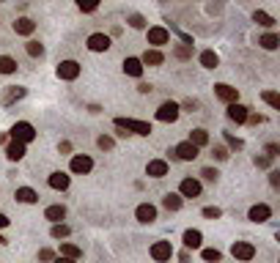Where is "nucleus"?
Returning <instances> with one entry per match:
<instances>
[{
  "instance_id": "14",
  "label": "nucleus",
  "mask_w": 280,
  "mask_h": 263,
  "mask_svg": "<svg viewBox=\"0 0 280 263\" xmlns=\"http://www.w3.org/2000/svg\"><path fill=\"white\" fill-rule=\"evenodd\" d=\"M247 107L244 104H239V102H233V104H228V118L231 121H236V124H244L247 121Z\"/></svg>"
},
{
  "instance_id": "11",
  "label": "nucleus",
  "mask_w": 280,
  "mask_h": 263,
  "mask_svg": "<svg viewBox=\"0 0 280 263\" xmlns=\"http://www.w3.org/2000/svg\"><path fill=\"white\" fill-rule=\"evenodd\" d=\"M135 217L143 222V225H149V222L157 219V208L151 206V203H140V206L135 208Z\"/></svg>"
},
{
  "instance_id": "8",
  "label": "nucleus",
  "mask_w": 280,
  "mask_h": 263,
  "mask_svg": "<svg viewBox=\"0 0 280 263\" xmlns=\"http://www.w3.org/2000/svg\"><path fill=\"white\" fill-rule=\"evenodd\" d=\"M168 42H171V33H168V28H162V25L149 28V44L162 47V44H168Z\"/></svg>"
},
{
  "instance_id": "54",
  "label": "nucleus",
  "mask_w": 280,
  "mask_h": 263,
  "mask_svg": "<svg viewBox=\"0 0 280 263\" xmlns=\"http://www.w3.org/2000/svg\"><path fill=\"white\" fill-rule=\"evenodd\" d=\"M0 3H3V0H0Z\"/></svg>"
},
{
  "instance_id": "47",
  "label": "nucleus",
  "mask_w": 280,
  "mask_h": 263,
  "mask_svg": "<svg viewBox=\"0 0 280 263\" xmlns=\"http://www.w3.org/2000/svg\"><path fill=\"white\" fill-rule=\"evenodd\" d=\"M244 124H253V126H258V124H264V115H247V121Z\"/></svg>"
},
{
  "instance_id": "29",
  "label": "nucleus",
  "mask_w": 280,
  "mask_h": 263,
  "mask_svg": "<svg viewBox=\"0 0 280 263\" xmlns=\"http://www.w3.org/2000/svg\"><path fill=\"white\" fill-rule=\"evenodd\" d=\"M80 252H83V249H80V247H74V244H69V241H63V244H61V255H63V258L77 260V258H80Z\"/></svg>"
},
{
  "instance_id": "28",
  "label": "nucleus",
  "mask_w": 280,
  "mask_h": 263,
  "mask_svg": "<svg viewBox=\"0 0 280 263\" xmlns=\"http://www.w3.org/2000/svg\"><path fill=\"white\" fill-rule=\"evenodd\" d=\"M17 72V61L9 55H0V74H14Z\"/></svg>"
},
{
  "instance_id": "19",
  "label": "nucleus",
  "mask_w": 280,
  "mask_h": 263,
  "mask_svg": "<svg viewBox=\"0 0 280 263\" xmlns=\"http://www.w3.org/2000/svg\"><path fill=\"white\" fill-rule=\"evenodd\" d=\"M162 61H165V55H162L160 50H146L143 58H140V63H143V66H160Z\"/></svg>"
},
{
  "instance_id": "24",
  "label": "nucleus",
  "mask_w": 280,
  "mask_h": 263,
  "mask_svg": "<svg viewBox=\"0 0 280 263\" xmlns=\"http://www.w3.org/2000/svg\"><path fill=\"white\" fill-rule=\"evenodd\" d=\"M50 186H52V189H69V175L66 173H52L50 175Z\"/></svg>"
},
{
  "instance_id": "49",
  "label": "nucleus",
  "mask_w": 280,
  "mask_h": 263,
  "mask_svg": "<svg viewBox=\"0 0 280 263\" xmlns=\"http://www.w3.org/2000/svg\"><path fill=\"white\" fill-rule=\"evenodd\" d=\"M269 181H272V186L277 189V186H280V173H277V170H272V173H269Z\"/></svg>"
},
{
  "instance_id": "41",
  "label": "nucleus",
  "mask_w": 280,
  "mask_h": 263,
  "mask_svg": "<svg viewBox=\"0 0 280 263\" xmlns=\"http://www.w3.org/2000/svg\"><path fill=\"white\" fill-rule=\"evenodd\" d=\"M129 25L137 28V31H143V28H146V20H143L140 14H132V17H129Z\"/></svg>"
},
{
  "instance_id": "32",
  "label": "nucleus",
  "mask_w": 280,
  "mask_h": 263,
  "mask_svg": "<svg viewBox=\"0 0 280 263\" xmlns=\"http://www.w3.org/2000/svg\"><path fill=\"white\" fill-rule=\"evenodd\" d=\"M253 20L258 22V25H264V28H272V25H275V20H272V17L266 14V11H255V14H253Z\"/></svg>"
},
{
  "instance_id": "15",
  "label": "nucleus",
  "mask_w": 280,
  "mask_h": 263,
  "mask_svg": "<svg viewBox=\"0 0 280 263\" xmlns=\"http://www.w3.org/2000/svg\"><path fill=\"white\" fill-rule=\"evenodd\" d=\"M247 217L253 219V222H266V219L272 217V208L266 206V203H258V206H253V208H250V214H247Z\"/></svg>"
},
{
  "instance_id": "13",
  "label": "nucleus",
  "mask_w": 280,
  "mask_h": 263,
  "mask_svg": "<svg viewBox=\"0 0 280 263\" xmlns=\"http://www.w3.org/2000/svg\"><path fill=\"white\" fill-rule=\"evenodd\" d=\"M179 192H182V197H198V195H201V181L184 178L182 186H179Z\"/></svg>"
},
{
  "instance_id": "39",
  "label": "nucleus",
  "mask_w": 280,
  "mask_h": 263,
  "mask_svg": "<svg viewBox=\"0 0 280 263\" xmlns=\"http://www.w3.org/2000/svg\"><path fill=\"white\" fill-rule=\"evenodd\" d=\"M223 255H220V249H203V260H209V263H217Z\"/></svg>"
},
{
  "instance_id": "33",
  "label": "nucleus",
  "mask_w": 280,
  "mask_h": 263,
  "mask_svg": "<svg viewBox=\"0 0 280 263\" xmlns=\"http://www.w3.org/2000/svg\"><path fill=\"white\" fill-rule=\"evenodd\" d=\"M69 225H63V222H55V225H52V238H66L69 236Z\"/></svg>"
},
{
  "instance_id": "42",
  "label": "nucleus",
  "mask_w": 280,
  "mask_h": 263,
  "mask_svg": "<svg viewBox=\"0 0 280 263\" xmlns=\"http://www.w3.org/2000/svg\"><path fill=\"white\" fill-rule=\"evenodd\" d=\"M225 143H228L231 145V148H242V140H239V137H233V134H228V132H225Z\"/></svg>"
},
{
  "instance_id": "43",
  "label": "nucleus",
  "mask_w": 280,
  "mask_h": 263,
  "mask_svg": "<svg viewBox=\"0 0 280 263\" xmlns=\"http://www.w3.org/2000/svg\"><path fill=\"white\" fill-rule=\"evenodd\" d=\"M214 156H217L220 162L228 159V148H223V145H214Z\"/></svg>"
},
{
  "instance_id": "37",
  "label": "nucleus",
  "mask_w": 280,
  "mask_h": 263,
  "mask_svg": "<svg viewBox=\"0 0 280 263\" xmlns=\"http://www.w3.org/2000/svg\"><path fill=\"white\" fill-rule=\"evenodd\" d=\"M203 217H206V219H220V217H223V211H220L217 206H206V208H203Z\"/></svg>"
},
{
  "instance_id": "10",
  "label": "nucleus",
  "mask_w": 280,
  "mask_h": 263,
  "mask_svg": "<svg viewBox=\"0 0 280 263\" xmlns=\"http://www.w3.org/2000/svg\"><path fill=\"white\" fill-rule=\"evenodd\" d=\"M91 170H93V159H91V156L80 154V156H74V159H72V173L85 175V173H91Z\"/></svg>"
},
{
  "instance_id": "30",
  "label": "nucleus",
  "mask_w": 280,
  "mask_h": 263,
  "mask_svg": "<svg viewBox=\"0 0 280 263\" xmlns=\"http://www.w3.org/2000/svg\"><path fill=\"white\" fill-rule=\"evenodd\" d=\"M22 96H25V88H9L6 96H3V104H11V102H17V99H22Z\"/></svg>"
},
{
  "instance_id": "26",
  "label": "nucleus",
  "mask_w": 280,
  "mask_h": 263,
  "mask_svg": "<svg viewBox=\"0 0 280 263\" xmlns=\"http://www.w3.org/2000/svg\"><path fill=\"white\" fill-rule=\"evenodd\" d=\"M217 63H220L217 52H212V50L201 52V66H203V69H217Z\"/></svg>"
},
{
  "instance_id": "25",
  "label": "nucleus",
  "mask_w": 280,
  "mask_h": 263,
  "mask_svg": "<svg viewBox=\"0 0 280 263\" xmlns=\"http://www.w3.org/2000/svg\"><path fill=\"white\" fill-rule=\"evenodd\" d=\"M162 206H165L168 211H179V208H182V195H173V192H168V195L162 197Z\"/></svg>"
},
{
  "instance_id": "31",
  "label": "nucleus",
  "mask_w": 280,
  "mask_h": 263,
  "mask_svg": "<svg viewBox=\"0 0 280 263\" xmlns=\"http://www.w3.org/2000/svg\"><path fill=\"white\" fill-rule=\"evenodd\" d=\"M264 50H277V44H280V39L275 36V33H266V36H261V42H258Z\"/></svg>"
},
{
  "instance_id": "18",
  "label": "nucleus",
  "mask_w": 280,
  "mask_h": 263,
  "mask_svg": "<svg viewBox=\"0 0 280 263\" xmlns=\"http://www.w3.org/2000/svg\"><path fill=\"white\" fill-rule=\"evenodd\" d=\"M33 31H36V22L28 20V17H20V20L14 22V33H20V36H31Z\"/></svg>"
},
{
  "instance_id": "20",
  "label": "nucleus",
  "mask_w": 280,
  "mask_h": 263,
  "mask_svg": "<svg viewBox=\"0 0 280 263\" xmlns=\"http://www.w3.org/2000/svg\"><path fill=\"white\" fill-rule=\"evenodd\" d=\"M201 244H203L201 230H184V247L187 249H198Z\"/></svg>"
},
{
  "instance_id": "6",
  "label": "nucleus",
  "mask_w": 280,
  "mask_h": 263,
  "mask_svg": "<svg viewBox=\"0 0 280 263\" xmlns=\"http://www.w3.org/2000/svg\"><path fill=\"white\" fill-rule=\"evenodd\" d=\"M58 77H61V80H77L80 77V63L77 61H61V66H58Z\"/></svg>"
},
{
  "instance_id": "27",
  "label": "nucleus",
  "mask_w": 280,
  "mask_h": 263,
  "mask_svg": "<svg viewBox=\"0 0 280 263\" xmlns=\"http://www.w3.org/2000/svg\"><path fill=\"white\" fill-rule=\"evenodd\" d=\"M44 217L52 219V222H61L63 217H66V206H50V208L44 211Z\"/></svg>"
},
{
  "instance_id": "48",
  "label": "nucleus",
  "mask_w": 280,
  "mask_h": 263,
  "mask_svg": "<svg viewBox=\"0 0 280 263\" xmlns=\"http://www.w3.org/2000/svg\"><path fill=\"white\" fill-rule=\"evenodd\" d=\"M269 156H255V165H258V167H269Z\"/></svg>"
},
{
  "instance_id": "12",
  "label": "nucleus",
  "mask_w": 280,
  "mask_h": 263,
  "mask_svg": "<svg viewBox=\"0 0 280 263\" xmlns=\"http://www.w3.org/2000/svg\"><path fill=\"white\" fill-rule=\"evenodd\" d=\"M198 151H201V148H195V145H192V143H179L173 154H176L182 162H192V159H195V156H198Z\"/></svg>"
},
{
  "instance_id": "38",
  "label": "nucleus",
  "mask_w": 280,
  "mask_h": 263,
  "mask_svg": "<svg viewBox=\"0 0 280 263\" xmlns=\"http://www.w3.org/2000/svg\"><path fill=\"white\" fill-rule=\"evenodd\" d=\"M80 11H96L99 9V0H77Z\"/></svg>"
},
{
  "instance_id": "50",
  "label": "nucleus",
  "mask_w": 280,
  "mask_h": 263,
  "mask_svg": "<svg viewBox=\"0 0 280 263\" xmlns=\"http://www.w3.org/2000/svg\"><path fill=\"white\" fill-rule=\"evenodd\" d=\"M137 91H140V93H151V85H149V83H140Z\"/></svg>"
},
{
  "instance_id": "22",
  "label": "nucleus",
  "mask_w": 280,
  "mask_h": 263,
  "mask_svg": "<svg viewBox=\"0 0 280 263\" xmlns=\"http://www.w3.org/2000/svg\"><path fill=\"white\" fill-rule=\"evenodd\" d=\"M187 143H192L195 148H203V145L209 143V132H206V129H192V132H190V140H187Z\"/></svg>"
},
{
  "instance_id": "23",
  "label": "nucleus",
  "mask_w": 280,
  "mask_h": 263,
  "mask_svg": "<svg viewBox=\"0 0 280 263\" xmlns=\"http://www.w3.org/2000/svg\"><path fill=\"white\" fill-rule=\"evenodd\" d=\"M14 197H17V200H20V203H36V200H39L36 189H31V186H20Z\"/></svg>"
},
{
  "instance_id": "40",
  "label": "nucleus",
  "mask_w": 280,
  "mask_h": 263,
  "mask_svg": "<svg viewBox=\"0 0 280 263\" xmlns=\"http://www.w3.org/2000/svg\"><path fill=\"white\" fill-rule=\"evenodd\" d=\"M96 143H99V148L110 151V148H113V145H115V140H113V137H107V134H102V137H99Z\"/></svg>"
},
{
  "instance_id": "21",
  "label": "nucleus",
  "mask_w": 280,
  "mask_h": 263,
  "mask_svg": "<svg viewBox=\"0 0 280 263\" xmlns=\"http://www.w3.org/2000/svg\"><path fill=\"white\" fill-rule=\"evenodd\" d=\"M124 72L129 74V77H140V74H143V63H140V58H126V61H124Z\"/></svg>"
},
{
  "instance_id": "53",
  "label": "nucleus",
  "mask_w": 280,
  "mask_h": 263,
  "mask_svg": "<svg viewBox=\"0 0 280 263\" xmlns=\"http://www.w3.org/2000/svg\"><path fill=\"white\" fill-rule=\"evenodd\" d=\"M6 225H9V219H6L3 214H0V227H6Z\"/></svg>"
},
{
  "instance_id": "45",
  "label": "nucleus",
  "mask_w": 280,
  "mask_h": 263,
  "mask_svg": "<svg viewBox=\"0 0 280 263\" xmlns=\"http://www.w3.org/2000/svg\"><path fill=\"white\" fill-rule=\"evenodd\" d=\"M277 154H280V148H277L275 143H269V145H266V156H269V159H275Z\"/></svg>"
},
{
  "instance_id": "4",
  "label": "nucleus",
  "mask_w": 280,
  "mask_h": 263,
  "mask_svg": "<svg viewBox=\"0 0 280 263\" xmlns=\"http://www.w3.org/2000/svg\"><path fill=\"white\" fill-rule=\"evenodd\" d=\"M171 255H173V247H171V241H154V244H151V258H154L157 263H165V260H171Z\"/></svg>"
},
{
  "instance_id": "3",
  "label": "nucleus",
  "mask_w": 280,
  "mask_h": 263,
  "mask_svg": "<svg viewBox=\"0 0 280 263\" xmlns=\"http://www.w3.org/2000/svg\"><path fill=\"white\" fill-rule=\"evenodd\" d=\"M179 104L176 102H162L160 110H157V121H162V124H173V121L179 118Z\"/></svg>"
},
{
  "instance_id": "16",
  "label": "nucleus",
  "mask_w": 280,
  "mask_h": 263,
  "mask_svg": "<svg viewBox=\"0 0 280 263\" xmlns=\"http://www.w3.org/2000/svg\"><path fill=\"white\" fill-rule=\"evenodd\" d=\"M146 173H149L151 178H162V175H168V162L165 159H151L149 167H146Z\"/></svg>"
},
{
  "instance_id": "46",
  "label": "nucleus",
  "mask_w": 280,
  "mask_h": 263,
  "mask_svg": "<svg viewBox=\"0 0 280 263\" xmlns=\"http://www.w3.org/2000/svg\"><path fill=\"white\" fill-rule=\"evenodd\" d=\"M39 260H55V252H52V249H42V252H39Z\"/></svg>"
},
{
  "instance_id": "36",
  "label": "nucleus",
  "mask_w": 280,
  "mask_h": 263,
  "mask_svg": "<svg viewBox=\"0 0 280 263\" xmlns=\"http://www.w3.org/2000/svg\"><path fill=\"white\" fill-rule=\"evenodd\" d=\"M261 96H264V102H266V104H269V107H275V110H280V96H277V93H275V91H264V93H261Z\"/></svg>"
},
{
  "instance_id": "44",
  "label": "nucleus",
  "mask_w": 280,
  "mask_h": 263,
  "mask_svg": "<svg viewBox=\"0 0 280 263\" xmlns=\"http://www.w3.org/2000/svg\"><path fill=\"white\" fill-rule=\"evenodd\" d=\"M201 175H203L206 181H217V175H220V173H217V170H212V167H206V170H203Z\"/></svg>"
},
{
  "instance_id": "7",
  "label": "nucleus",
  "mask_w": 280,
  "mask_h": 263,
  "mask_svg": "<svg viewBox=\"0 0 280 263\" xmlns=\"http://www.w3.org/2000/svg\"><path fill=\"white\" fill-rule=\"evenodd\" d=\"M214 96H217L220 102H225V104H233L239 99V91L231 88V85H225V83H220V85H214Z\"/></svg>"
},
{
  "instance_id": "51",
  "label": "nucleus",
  "mask_w": 280,
  "mask_h": 263,
  "mask_svg": "<svg viewBox=\"0 0 280 263\" xmlns=\"http://www.w3.org/2000/svg\"><path fill=\"white\" fill-rule=\"evenodd\" d=\"M61 151H63V154H69V151H72V143H66V140H63V143H61Z\"/></svg>"
},
{
  "instance_id": "34",
  "label": "nucleus",
  "mask_w": 280,
  "mask_h": 263,
  "mask_svg": "<svg viewBox=\"0 0 280 263\" xmlns=\"http://www.w3.org/2000/svg\"><path fill=\"white\" fill-rule=\"evenodd\" d=\"M173 55L187 61V58H192V44H176V50H173Z\"/></svg>"
},
{
  "instance_id": "9",
  "label": "nucleus",
  "mask_w": 280,
  "mask_h": 263,
  "mask_svg": "<svg viewBox=\"0 0 280 263\" xmlns=\"http://www.w3.org/2000/svg\"><path fill=\"white\" fill-rule=\"evenodd\" d=\"M88 50L91 52H107L110 50V36H104V33H93V36H88Z\"/></svg>"
},
{
  "instance_id": "2",
  "label": "nucleus",
  "mask_w": 280,
  "mask_h": 263,
  "mask_svg": "<svg viewBox=\"0 0 280 263\" xmlns=\"http://www.w3.org/2000/svg\"><path fill=\"white\" fill-rule=\"evenodd\" d=\"M115 126L118 129H126L132 134H151V124H146V121H137V118H115Z\"/></svg>"
},
{
  "instance_id": "1",
  "label": "nucleus",
  "mask_w": 280,
  "mask_h": 263,
  "mask_svg": "<svg viewBox=\"0 0 280 263\" xmlns=\"http://www.w3.org/2000/svg\"><path fill=\"white\" fill-rule=\"evenodd\" d=\"M11 140H17V143H31V140H36V129H33L28 121H17L14 126H11Z\"/></svg>"
},
{
  "instance_id": "35",
  "label": "nucleus",
  "mask_w": 280,
  "mask_h": 263,
  "mask_svg": "<svg viewBox=\"0 0 280 263\" xmlns=\"http://www.w3.org/2000/svg\"><path fill=\"white\" fill-rule=\"evenodd\" d=\"M25 50H28V55H31V58H42L44 55V47L39 44V42H28Z\"/></svg>"
},
{
  "instance_id": "17",
  "label": "nucleus",
  "mask_w": 280,
  "mask_h": 263,
  "mask_svg": "<svg viewBox=\"0 0 280 263\" xmlns=\"http://www.w3.org/2000/svg\"><path fill=\"white\" fill-rule=\"evenodd\" d=\"M6 156H9L11 162H20L22 156H25V143H17V140H11V143L6 145Z\"/></svg>"
},
{
  "instance_id": "52",
  "label": "nucleus",
  "mask_w": 280,
  "mask_h": 263,
  "mask_svg": "<svg viewBox=\"0 0 280 263\" xmlns=\"http://www.w3.org/2000/svg\"><path fill=\"white\" fill-rule=\"evenodd\" d=\"M55 263H77V260H72V258H63V255H61V258H55Z\"/></svg>"
},
{
  "instance_id": "5",
  "label": "nucleus",
  "mask_w": 280,
  "mask_h": 263,
  "mask_svg": "<svg viewBox=\"0 0 280 263\" xmlns=\"http://www.w3.org/2000/svg\"><path fill=\"white\" fill-rule=\"evenodd\" d=\"M231 252H233V258L236 260H253V255H255V247L250 241H233V247H231Z\"/></svg>"
}]
</instances>
